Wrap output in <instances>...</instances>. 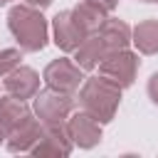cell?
<instances>
[{
	"label": "cell",
	"mask_w": 158,
	"mask_h": 158,
	"mask_svg": "<svg viewBox=\"0 0 158 158\" xmlns=\"http://www.w3.org/2000/svg\"><path fill=\"white\" fill-rule=\"evenodd\" d=\"M64 126H67V133H69L72 143L79 146V148H94V146L101 141V126H104V123H99V121H96L94 116H89L86 111L69 114L67 121H64Z\"/></svg>",
	"instance_id": "cell-7"
},
{
	"label": "cell",
	"mask_w": 158,
	"mask_h": 158,
	"mask_svg": "<svg viewBox=\"0 0 158 158\" xmlns=\"http://www.w3.org/2000/svg\"><path fill=\"white\" fill-rule=\"evenodd\" d=\"M138 67H141L138 54L131 52L128 47H123V49H114V52L104 54V59L99 62V74L104 79H109L111 84H116L118 89H126L133 84Z\"/></svg>",
	"instance_id": "cell-3"
},
{
	"label": "cell",
	"mask_w": 158,
	"mask_h": 158,
	"mask_svg": "<svg viewBox=\"0 0 158 158\" xmlns=\"http://www.w3.org/2000/svg\"><path fill=\"white\" fill-rule=\"evenodd\" d=\"M141 2H156V0H141Z\"/></svg>",
	"instance_id": "cell-22"
},
{
	"label": "cell",
	"mask_w": 158,
	"mask_h": 158,
	"mask_svg": "<svg viewBox=\"0 0 158 158\" xmlns=\"http://www.w3.org/2000/svg\"><path fill=\"white\" fill-rule=\"evenodd\" d=\"M40 133H42V121L30 114V116H25L15 128L7 131L5 146H7L10 153H30V148L37 143Z\"/></svg>",
	"instance_id": "cell-8"
},
{
	"label": "cell",
	"mask_w": 158,
	"mask_h": 158,
	"mask_svg": "<svg viewBox=\"0 0 158 158\" xmlns=\"http://www.w3.org/2000/svg\"><path fill=\"white\" fill-rule=\"evenodd\" d=\"M42 79H44L47 86H52V89L74 94V91L81 86V81H84V69H81L77 62L62 57V59H54V62H49V64L44 67Z\"/></svg>",
	"instance_id": "cell-6"
},
{
	"label": "cell",
	"mask_w": 158,
	"mask_h": 158,
	"mask_svg": "<svg viewBox=\"0 0 158 158\" xmlns=\"http://www.w3.org/2000/svg\"><path fill=\"white\" fill-rule=\"evenodd\" d=\"M89 2L99 5V7H101V10H106V12H111V10L118 5V0H89Z\"/></svg>",
	"instance_id": "cell-18"
},
{
	"label": "cell",
	"mask_w": 158,
	"mask_h": 158,
	"mask_svg": "<svg viewBox=\"0 0 158 158\" xmlns=\"http://www.w3.org/2000/svg\"><path fill=\"white\" fill-rule=\"evenodd\" d=\"M32 111H30V106L22 101V99H17V96H0V118H2V123H5V128L10 131V128H15L25 116H30Z\"/></svg>",
	"instance_id": "cell-15"
},
{
	"label": "cell",
	"mask_w": 158,
	"mask_h": 158,
	"mask_svg": "<svg viewBox=\"0 0 158 158\" xmlns=\"http://www.w3.org/2000/svg\"><path fill=\"white\" fill-rule=\"evenodd\" d=\"M32 99H35V116L42 123H64L67 116L74 109L72 94L59 91V89H52V86L37 91Z\"/></svg>",
	"instance_id": "cell-4"
},
{
	"label": "cell",
	"mask_w": 158,
	"mask_h": 158,
	"mask_svg": "<svg viewBox=\"0 0 158 158\" xmlns=\"http://www.w3.org/2000/svg\"><path fill=\"white\" fill-rule=\"evenodd\" d=\"M27 5H32V7H40V10H44V7H49L52 5V0H25Z\"/></svg>",
	"instance_id": "cell-19"
},
{
	"label": "cell",
	"mask_w": 158,
	"mask_h": 158,
	"mask_svg": "<svg viewBox=\"0 0 158 158\" xmlns=\"http://www.w3.org/2000/svg\"><path fill=\"white\" fill-rule=\"evenodd\" d=\"M52 35H54V44L62 52H74L79 47V42L86 37L79 30V25L74 22V17H72L69 10H62V12L54 15V20H52Z\"/></svg>",
	"instance_id": "cell-9"
},
{
	"label": "cell",
	"mask_w": 158,
	"mask_h": 158,
	"mask_svg": "<svg viewBox=\"0 0 158 158\" xmlns=\"http://www.w3.org/2000/svg\"><path fill=\"white\" fill-rule=\"evenodd\" d=\"M131 42L141 54L158 52V20H143L131 30Z\"/></svg>",
	"instance_id": "cell-14"
},
{
	"label": "cell",
	"mask_w": 158,
	"mask_h": 158,
	"mask_svg": "<svg viewBox=\"0 0 158 158\" xmlns=\"http://www.w3.org/2000/svg\"><path fill=\"white\" fill-rule=\"evenodd\" d=\"M72 17H74V22L79 25V30L84 32V35H91V32H96L99 27H101V22L106 20V10H101L99 5H94V2H89V0H81L79 5H74L72 10Z\"/></svg>",
	"instance_id": "cell-13"
},
{
	"label": "cell",
	"mask_w": 158,
	"mask_h": 158,
	"mask_svg": "<svg viewBox=\"0 0 158 158\" xmlns=\"http://www.w3.org/2000/svg\"><path fill=\"white\" fill-rule=\"evenodd\" d=\"M74 143L67 133L64 123H42V133L37 143L30 148L32 156L37 158H67L72 153Z\"/></svg>",
	"instance_id": "cell-5"
},
{
	"label": "cell",
	"mask_w": 158,
	"mask_h": 158,
	"mask_svg": "<svg viewBox=\"0 0 158 158\" xmlns=\"http://www.w3.org/2000/svg\"><path fill=\"white\" fill-rule=\"evenodd\" d=\"M5 91L17 99H32L40 91V74L30 67H15L10 74H5Z\"/></svg>",
	"instance_id": "cell-10"
},
{
	"label": "cell",
	"mask_w": 158,
	"mask_h": 158,
	"mask_svg": "<svg viewBox=\"0 0 158 158\" xmlns=\"http://www.w3.org/2000/svg\"><path fill=\"white\" fill-rule=\"evenodd\" d=\"M148 96H151V101L158 106V72L148 79Z\"/></svg>",
	"instance_id": "cell-17"
},
{
	"label": "cell",
	"mask_w": 158,
	"mask_h": 158,
	"mask_svg": "<svg viewBox=\"0 0 158 158\" xmlns=\"http://www.w3.org/2000/svg\"><path fill=\"white\" fill-rule=\"evenodd\" d=\"M5 138H7V128H5V123L0 118V143H5Z\"/></svg>",
	"instance_id": "cell-20"
},
{
	"label": "cell",
	"mask_w": 158,
	"mask_h": 158,
	"mask_svg": "<svg viewBox=\"0 0 158 158\" xmlns=\"http://www.w3.org/2000/svg\"><path fill=\"white\" fill-rule=\"evenodd\" d=\"M20 62H22V49L0 47V77L10 74L15 67H20Z\"/></svg>",
	"instance_id": "cell-16"
},
{
	"label": "cell",
	"mask_w": 158,
	"mask_h": 158,
	"mask_svg": "<svg viewBox=\"0 0 158 158\" xmlns=\"http://www.w3.org/2000/svg\"><path fill=\"white\" fill-rule=\"evenodd\" d=\"M7 30L22 52H40L47 47L49 27L40 7H32L27 2L12 5L7 12Z\"/></svg>",
	"instance_id": "cell-1"
},
{
	"label": "cell",
	"mask_w": 158,
	"mask_h": 158,
	"mask_svg": "<svg viewBox=\"0 0 158 158\" xmlns=\"http://www.w3.org/2000/svg\"><path fill=\"white\" fill-rule=\"evenodd\" d=\"M79 91V104L81 111H86L89 116H94L99 123H109L116 116L118 101H121V89L116 84H111L109 79L99 77H84Z\"/></svg>",
	"instance_id": "cell-2"
},
{
	"label": "cell",
	"mask_w": 158,
	"mask_h": 158,
	"mask_svg": "<svg viewBox=\"0 0 158 158\" xmlns=\"http://www.w3.org/2000/svg\"><path fill=\"white\" fill-rule=\"evenodd\" d=\"M5 2H10V0H0V5H5Z\"/></svg>",
	"instance_id": "cell-21"
},
{
	"label": "cell",
	"mask_w": 158,
	"mask_h": 158,
	"mask_svg": "<svg viewBox=\"0 0 158 158\" xmlns=\"http://www.w3.org/2000/svg\"><path fill=\"white\" fill-rule=\"evenodd\" d=\"M156 2H158V0H156Z\"/></svg>",
	"instance_id": "cell-23"
},
{
	"label": "cell",
	"mask_w": 158,
	"mask_h": 158,
	"mask_svg": "<svg viewBox=\"0 0 158 158\" xmlns=\"http://www.w3.org/2000/svg\"><path fill=\"white\" fill-rule=\"evenodd\" d=\"M106 52H109V49H106L101 35H99V32H91V35H86V37L79 42V47L74 49V62H77L84 72H91V69L99 67V62L104 59Z\"/></svg>",
	"instance_id": "cell-11"
},
{
	"label": "cell",
	"mask_w": 158,
	"mask_h": 158,
	"mask_svg": "<svg viewBox=\"0 0 158 158\" xmlns=\"http://www.w3.org/2000/svg\"><path fill=\"white\" fill-rule=\"evenodd\" d=\"M96 32L101 35V40H104V44H106L109 52L123 49V47L131 44V27L123 20H118V17H106Z\"/></svg>",
	"instance_id": "cell-12"
}]
</instances>
